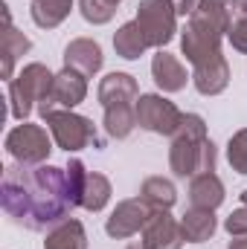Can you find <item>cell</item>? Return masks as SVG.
<instances>
[{"label":"cell","instance_id":"6da1fadb","mask_svg":"<svg viewBox=\"0 0 247 249\" xmlns=\"http://www.w3.org/2000/svg\"><path fill=\"white\" fill-rule=\"evenodd\" d=\"M0 200L3 212L29 232L56 229L76 209L67 188V168L56 165H9L3 171Z\"/></svg>","mask_w":247,"mask_h":249},{"label":"cell","instance_id":"7a4b0ae2","mask_svg":"<svg viewBox=\"0 0 247 249\" xmlns=\"http://www.w3.org/2000/svg\"><path fill=\"white\" fill-rule=\"evenodd\" d=\"M169 168L175 177H198L215 171V145L206 136V122L198 113H184V122L172 136L169 148Z\"/></svg>","mask_w":247,"mask_h":249},{"label":"cell","instance_id":"3957f363","mask_svg":"<svg viewBox=\"0 0 247 249\" xmlns=\"http://www.w3.org/2000/svg\"><path fill=\"white\" fill-rule=\"evenodd\" d=\"M53 72L44 64H26L12 81H9V110L18 122H26V116L50 96L53 90Z\"/></svg>","mask_w":247,"mask_h":249},{"label":"cell","instance_id":"277c9868","mask_svg":"<svg viewBox=\"0 0 247 249\" xmlns=\"http://www.w3.org/2000/svg\"><path fill=\"white\" fill-rule=\"evenodd\" d=\"M227 38V29L201 18V15H189L186 18V26L181 32V53L186 55V61L192 64H201V61H209L215 55H221V41Z\"/></svg>","mask_w":247,"mask_h":249},{"label":"cell","instance_id":"5b68a950","mask_svg":"<svg viewBox=\"0 0 247 249\" xmlns=\"http://www.w3.org/2000/svg\"><path fill=\"white\" fill-rule=\"evenodd\" d=\"M134 20L140 23L154 50H163L178 32V12L172 0H140Z\"/></svg>","mask_w":247,"mask_h":249},{"label":"cell","instance_id":"8992f818","mask_svg":"<svg viewBox=\"0 0 247 249\" xmlns=\"http://www.w3.org/2000/svg\"><path fill=\"white\" fill-rule=\"evenodd\" d=\"M134 110H137V124L148 133H157V136H175L181 122H184V113L178 110V105L160 93L140 96Z\"/></svg>","mask_w":247,"mask_h":249},{"label":"cell","instance_id":"52a82bcc","mask_svg":"<svg viewBox=\"0 0 247 249\" xmlns=\"http://www.w3.org/2000/svg\"><path fill=\"white\" fill-rule=\"evenodd\" d=\"M6 151L21 165H44L53 151V142L41 124L23 122L6 133Z\"/></svg>","mask_w":247,"mask_h":249},{"label":"cell","instance_id":"ba28073f","mask_svg":"<svg viewBox=\"0 0 247 249\" xmlns=\"http://www.w3.org/2000/svg\"><path fill=\"white\" fill-rule=\"evenodd\" d=\"M47 127L56 139V145L64 148L67 154L87 148L90 142H96V124L90 122L87 116H79L73 110H53L47 119Z\"/></svg>","mask_w":247,"mask_h":249},{"label":"cell","instance_id":"9c48e42d","mask_svg":"<svg viewBox=\"0 0 247 249\" xmlns=\"http://www.w3.org/2000/svg\"><path fill=\"white\" fill-rule=\"evenodd\" d=\"M87 96V78L70 67H64L62 72L53 78V90L50 96L38 105V116L47 119L53 110H73L76 105H82Z\"/></svg>","mask_w":247,"mask_h":249},{"label":"cell","instance_id":"30bf717a","mask_svg":"<svg viewBox=\"0 0 247 249\" xmlns=\"http://www.w3.org/2000/svg\"><path fill=\"white\" fill-rule=\"evenodd\" d=\"M151 212H154V209H151L143 197L123 200V203H117V209L111 212V217H108V223H105V232H108L114 241H125V238L143 232V226L148 223Z\"/></svg>","mask_w":247,"mask_h":249},{"label":"cell","instance_id":"8fae6325","mask_svg":"<svg viewBox=\"0 0 247 249\" xmlns=\"http://www.w3.org/2000/svg\"><path fill=\"white\" fill-rule=\"evenodd\" d=\"M186 244L181 220L169 214V209H154L148 223L143 226L140 249H181Z\"/></svg>","mask_w":247,"mask_h":249},{"label":"cell","instance_id":"7c38bea8","mask_svg":"<svg viewBox=\"0 0 247 249\" xmlns=\"http://www.w3.org/2000/svg\"><path fill=\"white\" fill-rule=\"evenodd\" d=\"M105 64V55H102V47L93 41V38H73L67 47H64V67L82 72L84 78L96 75Z\"/></svg>","mask_w":247,"mask_h":249},{"label":"cell","instance_id":"4fadbf2b","mask_svg":"<svg viewBox=\"0 0 247 249\" xmlns=\"http://www.w3.org/2000/svg\"><path fill=\"white\" fill-rule=\"evenodd\" d=\"M192 84L201 96H218L230 84V64L224 55H215L209 61H201L192 67Z\"/></svg>","mask_w":247,"mask_h":249},{"label":"cell","instance_id":"5bb4252c","mask_svg":"<svg viewBox=\"0 0 247 249\" xmlns=\"http://www.w3.org/2000/svg\"><path fill=\"white\" fill-rule=\"evenodd\" d=\"M99 102L102 107H117V105H137L140 87L131 72H108L99 81Z\"/></svg>","mask_w":247,"mask_h":249},{"label":"cell","instance_id":"9a60e30c","mask_svg":"<svg viewBox=\"0 0 247 249\" xmlns=\"http://www.w3.org/2000/svg\"><path fill=\"white\" fill-rule=\"evenodd\" d=\"M151 78L163 93H181L189 81L184 61L166 50H157V55L151 58Z\"/></svg>","mask_w":247,"mask_h":249},{"label":"cell","instance_id":"2e32d148","mask_svg":"<svg viewBox=\"0 0 247 249\" xmlns=\"http://www.w3.org/2000/svg\"><path fill=\"white\" fill-rule=\"evenodd\" d=\"M189 203H192L195 209H209V212H215V209L224 203V183H221V177H218L215 171L192 177V183H189Z\"/></svg>","mask_w":247,"mask_h":249},{"label":"cell","instance_id":"e0dca14e","mask_svg":"<svg viewBox=\"0 0 247 249\" xmlns=\"http://www.w3.org/2000/svg\"><path fill=\"white\" fill-rule=\"evenodd\" d=\"M181 229H184L186 244H204L215 235L218 229V220H215V212L209 209H189L184 217H181Z\"/></svg>","mask_w":247,"mask_h":249},{"label":"cell","instance_id":"ac0fdd59","mask_svg":"<svg viewBox=\"0 0 247 249\" xmlns=\"http://www.w3.org/2000/svg\"><path fill=\"white\" fill-rule=\"evenodd\" d=\"M148 47L151 44H148V38H145V32L140 29L137 20H128V23H123L114 32V50H117V55L125 58V61H137Z\"/></svg>","mask_w":247,"mask_h":249},{"label":"cell","instance_id":"d6986e66","mask_svg":"<svg viewBox=\"0 0 247 249\" xmlns=\"http://www.w3.org/2000/svg\"><path fill=\"white\" fill-rule=\"evenodd\" d=\"M70 12H73V0H32L29 3V15L35 26L41 29H56L70 18Z\"/></svg>","mask_w":247,"mask_h":249},{"label":"cell","instance_id":"ffe728a7","mask_svg":"<svg viewBox=\"0 0 247 249\" xmlns=\"http://www.w3.org/2000/svg\"><path fill=\"white\" fill-rule=\"evenodd\" d=\"M44 249H87V232L79 220H64L56 229L47 232Z\"/></svg>","mask_w":247,"mask_h":249},{"label":"cell","instance_id":"44dd1931","mask_svg":"<svg viewBox=\"0 0 247 249\" xmlns=\"http://www.w3.org/2000/svg\"><path fill=\"white\" fill-rule=\"evenodd\" d=\"M140 197L151 206V209H172L178 200V188L166 177H145L140 186Z\"/></svg>","mask_w":247,"mask_h":249},{"label":"cell","instance_id":"7402d4cb","mask_svg":"<svg viewBox=\"0 0 247 249\" xmlns=\"http://www.w3.org/2000/svg\"><path fill=\"white\" fill-rule=\"evenodd\" d=\"M111 180L99 171H87V183H84V194H82V209L87 212H102L111 200Z\"/></svg>","mask_w":247,"mask_h":249},{"label":"cell","instance_id":"603a6c76","mask_svg":"<svg viewBox=\"0 0 247 249\" xmlns=\"http://www.w3.org/2000/svg\"><path fill=\"white\" fill-rule=\"evenodd\" d=\"M29 38L23 35V32H18L12 23L6 26V32H3V78H15V61L23 55V53H29Z\"/></svg>","mask_w":247,"mask_h":249},{"label":"cell","instance_id":"cb8c5ba5","mask_svg":"<svg viewBox=\"0 0 247 249\" xmlns=\"http://www.w3.org/2000/svg\"><path fill=\"white\" fill-rule=\"evenodd\" d=\"M134 127H137V110H134V105L105 107V130H108L111 139H125Z\"/></svg>","mask_w":247,"mask_h":249},{"label":"cell","instance_id":"d4e9b609","mask_svg":"<svg viewBox=\"0 0 247 249\" xmlns=\"http://www.w3.org/2000/svg\"><path fill=\"white\" fill-rule=\"evenodd\" d=\"M79 12L87 23L102 26L117 15V3H111V0H79Z\"/></svg>","mask_w":247,"mask_h":249},{"label":"cell","instance_id":"484cf974","mask_svg":"<svg viewBox=\"0 0 247 249\" xmlns=\"http://www.w3.org/2000/svg\"><path fill=\"white\" fill-rule=\"evenodd\" d=\"M227 160H230L233 171H239V174L247 177V127L236 130L230 136V142H227Z\"/></svg>","mask_w":247,"mask_h":249},{"label":"cell","instance_id":"4316f807","mask_svg":"<svg viewBox=\"0 0 247 249\" xmlns=\"http://www.w3.org/2000/svg\"><path fill=\"white\" fill-rule=\"evenodd\" d=\"M84 183H87V168H84V162H82V160H70V162H67V188H70L73 206H82Z\"/></svg>","mask_w":247,"mask_h":249},{"label":"cell","instance_id":"83f0119b","mask_svg":"<svg viewBox=\"0 0 247 249\" xmlns=\"http://www.w3.org/2000/svg\"><path fill=\"white\" fill-rule=\"evenodd\" d=\"M227 41L233 44V50H236V53H245V55H247V18H230Z\"/></svg>","mask_w":247,"mask_h":249},{"label":"cell","instance_id":"f1b7e54d","mask_svg":"<svg viewBox=\"0 0 247 249\" xmlns=\"http://www.w3.org/2000/svg\"><path fill=\"white\" fill-rule=\"evenodd\" d=\"M224 229H227L233 238H247V206L236 209V212L224 220Z\"/></svg>","mask_w":247,"mask_h":249},{"label":"cell","instance_id":"f546056e","mask_svg":"<svg viewBox=\"0 0 247 249\" xmlns=\"http://www.w3.org/2000/svg\"><path fill=\"white\" fill-rule=\"evenodd\" d=\"M172 3H175L178 18H189V15L195 12V6H198V0H172Z\"/></svg>","mask_w":247,"mask_h":249},{"label":"cell","instance_id":"4dcf8cb0","mask_svg":"<svg viewBox=\"0 0 247 249\" xmlns=\"http://www.w3.org/2000/svg\"><path fill=\"white\" fill-rule=\"evenodd\" d=\"M230 18H247V0H233Z\"/></svg>","mask_w":247,"mask_h":249},{"label":"cell","instance_id":"1f68e13d","mask_svg":"<svg viewBox=\"0 0 247 249\" xmlns=\"http://www.w3.org/2000/svg\"><path fill=\"white\" fill-rule=\"evenodd\" d=\"M230 249H247V238H239V241H233Z\"/></svg>","mask_w":247,"mask_h":249},{"label":"cell","instance_id":"d6a6232c","mask_svg":"<svg viewBox=\"0 0 247 249\" xmlns=\"http://www.w3.org/2000/svg\"><path fill=\"white\" fill-rule=\"evenodd\" d=\"M242 206H247V188L242 191Z\"/></svg>","mask_w":247,"mask_h":249},{"label":"cell","instance_id":"836d02e7","mask_svg":"<svg viewBox=\"0 0 247 249\" xmlns=\"http://www.w3.org/2000/svg\"><path fill=\"white\" fill-rule=\"evenodd\" d=\"M111 3H120V0H111Z\"/></svg>","mask_w":247,"mask_h":249},{"label":"cell","instance_id":"e575fe53","mask_svg":"<svg viewBox=\"0 0 247 249\" xmlns=\"http://www.w3.org/2000/svg\"><path fill=\"white\" fill-rule=\"evenodd\" d=\"M128 249H137V247H128Z\"/></svg>","mask_w":247,"mask_h":249}]
</instances>
